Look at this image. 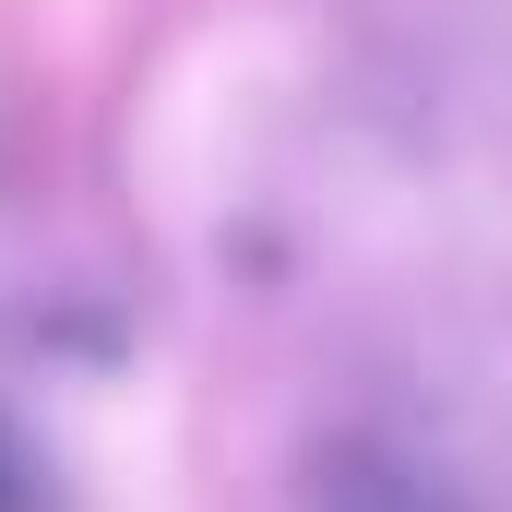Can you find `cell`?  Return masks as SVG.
<instances>
[{"mask_svg":"<svg viewBox=\"0 0 512 512\" xmlns=\"http://www.w3.org/2000/svg\"><path fill=\"white\" fill-rule=\"evenodd\" d=\"M346 512H429V501H346Z\"/></svg>","mask_w":512,"mask_h":512,"instance_id":"6da1fadb","label":"cell"}]
</instances>
